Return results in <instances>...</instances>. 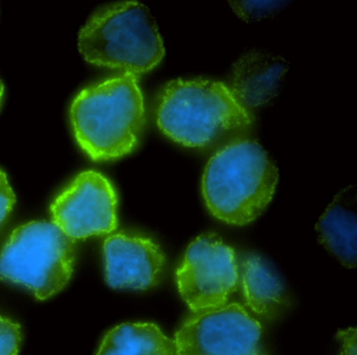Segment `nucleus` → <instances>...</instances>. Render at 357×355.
<instances>
[{
	"instance_id": "obj_5",
	"label": "nucleus",
	"mask_w": 357,
	"mask_h": 355,
	"mask_svg": "<svg viewBox=\"0 0 357 355\" xmlns=\"http://www.w3.org/2000/svg\"><path fill=\"white\" fill-rule=\"evenodd\" d=\"M75 256V240L55 223L31 221L14 230L0 252V278L47 300L70 282Z\"/></svg>"
},
{
	"instance_id": "obj_14",
	"label": "nucleus",
	"mask_w": 357,
	"mask_h": 355,
	"mask_svg": "<svg viewBox=\"0 0 357 355\" xmlns=\"http://www.w3.org/2000/svg\"><path fill=\"white\" fill-rule=\"evenodd\" d=\"M22 344L20 326L0 317V355H17Z\"/></svg>"
},
{
	"instance_id": "obj_12",
	"label": "nucleus",
	"mask_w": 357,
	"mask_h": 355,
	"mask_svg": "<svg viewBox=\"0 0 357 355\" xmlns=\"http://www.w3.org/2000/svg\"><path fill=\"white\" fill-rule=\"evenodd\" d=\"M321 244L347 267L356 265L357 223L350 196L338 194L317 225Z\"/></svg>"
},
{
	"instance_id": "obj_2",
	"label": "nucleus",
	"mask_w": 357,
	"mask_h": 355,
	"mask_svg": "<svg viewBox=\"0 0 357 355\" xmlns=\"http://www.w3.org/2000/svg\"><path fill=\"white\" fill-rule=\"evenodd\" d=\"M70 121L79 145L93 160L132 152L146 123L137 77L123 73L85 88L73 102Z\"/></svg>"
},
{
	"instance_id": "obj_16",
	"label": "nucleus",
	"mask_w": 357,
	"mask_h": 355,
	"mask_svg": "<svg viewBox=\"0 0 357 355\" xmlns=\"http://www.w3.org/2000/svg\"><path fill=\"white\" fill-rule=\"evenodd\" d=\"M15 200V194L10 185L7 175L0 171V227L7 221Z\"/></svg>"
},
{
	"instance_id": "obj_18",
	"label": "nucleus",
	"mask_w": 357,
	"mask_h": 355,
	"mask_svg": "<svg viewBox=\"0 0 357 355\" xmlns=\"http://www.w3.org/2000/svg\"><path fill=\"white\" fill-rule=\"evenodd\" d=\"M3 91H5V88H3V81H0V104H1V100H3Z\"/></svg>"
},
{
	"instance_id": "obj_1",
	"label": "nucleus",
	"mask_w": 357,
	"mask_h": 355,
	"mask_svg": "<svg viewBox=\"0 0 357 355\" xmlns=\"http://www.w3.org/2000/svg\"><path fill=\"white\" fill-rule=\"evenodd\" d=\"M252 115L229 90L210 79H176L158 100L156 123L173 141L188 148L219 150L246 139Z\"/></svg>"
},
{
	"instance_id": "obj_9",
	"label": "nucleus",
	"mask_w": 357,
	"mask_h": 355,
	"mask_svg": "<svg viewBox=\"0 0 357 355\" xmlns=\"http://www.w3.org/2000/svg\"><path fill=\"white\" fill-rule=\"evenodd\" d=\"M103 250L106 281L112 287L146 290L158 283L165 256L153 240L114 234L106 238Z\"/></svg>"
},
{
	"instance_id": "obj_7",
	"label": "nucleus",
	"mask_w": 357,
	"mask_h": 355,
	"mask_svg": "<svg viewBox=\"0 0 357 355\" xmlns=\"http://www.w3.org/2000/svg\"><path fill=\"white\" fill-rule=\"evenodd\" d=\"M262 328L238 303L193 313L175 334L177 355H260Z\"/></svg>"
},
{
	"instance_id": "obj_3",
	"label": "nucleus",
	"mask_w": 357,
	"mask_h": 355,
	"mask_svg": "<svg viewBox=\"0 0 357 355\" xmlns=\"http://www.w3.org/2000/svg\"><path fill=\"white\" fill-rule=\"evenodd\" d=\"M278 179L273 159L258 142L246 138L217 150L210 159L202 178V194L216 219L229 225H248L273 200Z\"/></svg>"
},
{
	"instance_id": "obj_15",
	"label": "nucleus",
	"mask_w": 357,
	"mask_h": 355,
	"mask_svg": "<svg viewBox=\"0 0 357 355\" xmlns=\"http://www.w3.org/2000/svg\"><path fill=\"white\" fill-rule=\"evenodd\" d=\"M281 2L275 1H233L235 12L244 20H259L277 10Z\"/></svg>"
},
{
	"instance_id": "obj_17",
	"label": "nucleus",
	"mask_w": 357,
	"mask_h": 355,
	"mask_svg": "<svg viewBox=\"0 0 357 355\" xmlns=\"http://www.w3.org/2000/svg\"><path fill=\"white\" fill-rule=\"evenodd\" d=\"M340 342V355H356V329L344 330L338 333Z\"/></svg>"
},
{
	"instance_id": "obj_6",
	"label": "nucleus",
	"mask_w": 357,
	"mask_h": 355,
	"mask_svg": "<svg viewBox=\"0 0 357 355\" xmlns=\"http://www.w3.org/2000/svg\"><path fill=\"white\" fill-rule=\"evenodd\" d=\"M238 269L233 248L204 234L188 246L177 269L179 294L193 313L225 306L239 284Z\"/></svg>"
},
{
	"instance_id": "obj_11",
	"label": "nucleus",
	"mask_w": 357,
	"mask_h": 355,
	"mask_svg": "<svg viewBox=\"0 0 357 355\" xmlns=\"http://www.w3.org/2000/svg\"><path fill=\"white\" fill-rule=\"evenodd\" d=\"M238 271L248 306L257 315H275L285 303V290L268 263L258 255H248Z\"/></svg>"
},
{
	"instance_id": "obj_13",
	"label": "nucleus",
	"mask_w": 357,
	"mask_h": 355,
	"mask_svg": "<svg viewBox=\"0 0 357 355\" xmlns=\"http://www.w3.org/2000/svg\"><path fill=\"white\" fill-rule=\"evenodd\" d=\"M97 355H177V350L155 324L125 323L106 334Z\"/></svg>"
},
{
	"instance_id": "obj_10",
	"label": "nucleus",
	"mask_w": 357,
	"mask_h": 355,
	"mask_svg": "<svg viewBox=\"0 0 357 355\" xmlns=\"http://www.w3.org/2000/svg\"><path fill=\"white\" fill-rule=\"evenodd\" d=\"M287 65L264 52L246 54L234 65L229 90L250 110L268 102L277 94Z\"/></svg>"
},
{
	"instance_id": "obj_4",
	"label": "nucleus",
	"mask_w": 357,
	"mask_h": 355,
	"mask_svg": "<svg viewBox=\"0 0 357 355\" xmlns=\"http://www.w3.org/2000/svg\"><path fill=\"white\" fill-rule=\"evenodd\" d=\"M78 44L91 64L135 77L155 68L165 56L155 20L137 1L101 8L81 29Z\"/></svg>"
},
{
	"instance_id": "obj_8",
	"label": "nucleus",
	"mask_w": 357,
	"mask_h": 355,
	"mask_svg": "<svg viewBox=\"0 0 357 355\" xmlns=\"http://www.w3.org/2000/svg\"><path fill=\"white\" fill-rule=\"evenodd\" d=\"M118 196L112 182L95 171L80 173L54 200L53 223L73 240L104 235L118 227Z\"/></svg>"
}]
</instances>
